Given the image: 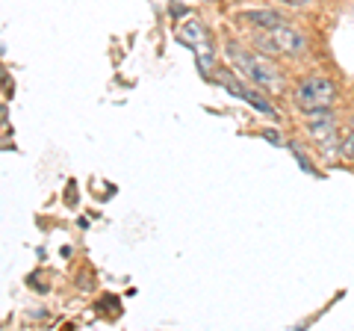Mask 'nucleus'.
Here are the masks:
<instances>
[{
	"label": "nucleus",
	"mask_w": 354,
	"mask_h": 331,
	"mask_svg": "<svg viewBox=\"0 0 354 331\" xmlns=\"http://www.w3.org/2000/svg\"><path fill=\"white\" fill-rule=\"evenodd\" d=\"M283 3H290V6H307L310 0H283Z\"/></svg>",
	"instance_id": "9b49d317"
},
{
	"label": "nucleus",
	"mask_w": 354,
	"mask_h": 331,
	"mask_svg": "<svg viewBox=\"0 0 354 331\" xmlns=\"http://www.w3.org/2000/svg\"><path fill=\"white\" fill-rule=\"evenodd\" d=\"M242 21H248L254 27H281L286 24V18L281 12H274V9H248V12L239 15Z\"/></svg>",
	"instance_id": "0eeeda50"
},
{
	"label": "nucleus",
	"mask_w": 354,
	"mask_h": 331,
	"mask_svg": "<svg viewBox=\"0 0 354 331\" xmlns=\"http://www.w3.org/2000/svg\"><path fill=\"white\" fill-rule=\"evenodd\" d=\"M307 130L310 136L316 142H322L325 148L334 145L337 139V125H334V116H330V109H319V113H310L307 116Z\"/></svg>",
	"instance_id": "423d86ee"
},
{
	"label": "nucleus",
	"mask_w": 354,
	"mask_h": 331,
	"mask_svg": "<svg viewBox=\"0 0 354 331\" xmlns=\"http://www.w3.org/2000/svg\"><path fill=\"white\" fill-rule=\"evenodd\" d=\"M337 101V86L322 74H310L295 86V104L301 113H319V109H330Z\"/></svg>",
	"instance_id": "7ed1b4c3"
},
{
	"label": "nucleus",
	"mask_w": 354,
	"mask_h": 331,
	"mask_svg": "<svg viewBox=\"0 0 354 331\" xmlns=\"http://www.w3.org/2000/svg\"><path fill=\"white\" fill-rule=\"evenodd\" d=\"M342 151H346L348 154V157H354V134L346 139V145H342Z\"/></svg>",
	"instance_id": "9d476101"
},
{
	"label": "nucleus",
	"mask_w": 354,
	"mask_h": 331,
	"mask_svg": "<svg viewBox=\"0 0 354 331\" xmlns=\"http://www.w3.org/2000/svg\"><path fill=\"white\" fill-rule=\"evenodd\" d=\"M292 154L298 157V163H301V169H304V172H313V166H310V160H307L304 154H301V148H295V145H292Z\"/></svg>",
	"instance_id": "6e6552de"
},
{
	"label": "nucleus",
	"mask_w": 354,
	"mask_h": 331,
	"mask_svg": "<svg viewBox=\"0 0 354 331\" xmlns=\"http://www.w3.org/2000/svg\"><path fill=\"white\" fill-rule=\"evenodd\" d=\"M351 134H354V118H351Z\"/></svg>",
	"instance_id": "f8f14e48"
},
{
	"label": "nucleus",
	"mask_w": 354,
	"mask_h": 331,
	"mask_svg": "<svg viewBox=\"0 0 354 331\" xmlns=\"http://www.w3.org/2000/svg\"><path fill=\"white\" fill-rule=\"evenodd\" d=\"M177 39H180V45H186L189 51L198 53V69L204 71V77H209L213 71V48H209V36H207V27L201 21H183V27L177 30Z\"/></svg>",
	"instance_id": "20e7f679"
},
{
	"label": "nucleus",
	"mask_w": 354,
	"mask_h": 331,
	"mask_svg": "<svg viewBox=\"0 0 354 331\" xmlns=\"http://www.w3.org/2000/svg\"><path fill=\"white\" fill-rule=\"evenodd\" d=\"M263 136L269 139V142H274V145H283V139H281V134H274V130H263Z\"/></svg>",
	"instance_id": "1a4fd4ad"
},
{
	"label": "nucleus",
	"mask_w": 354,
	"mask_h": 331,
	"mask_svg": "<svg viewBox=\"0 0 354 331\" xmlns=\"http://www.w3.org/2000/svg\"><path fill=\"white\" fill-rule=\"evenodd\" d=\"M218 83L225 86V89H227L230 95H236V98H242V101H248L254 109H260L263 116H272V118H278V113H274V107H272L269 101H266V98H263L260 92H251L248 86L242 83V80H239V77H236L234 71H221V74H218Z\"/></svg>",
	"instance_id": "39448f33"
},
{
	"label": "nucleus",
	"mask_w": 354,
	"mask_h": 331,
	"mask_svg": "<svg viewBox=\"0 0 354 331\" xmlns=\"http://www.w3.org/2000/svg\"><path fill=\"white\" fill-rule=\"evenodd\" d=\"M227 57H230V62H234V69H239V74L248 77L251 83H257L260 89H281V77L269 65V60H263V57H257V53L245 51L242 45H230Z\"/></svg>",
	"instance_id": "f03ea898"
},
{
	"label": "nucleus",
	"mask_w": 354,
	"mask_h": 331,
	"mask_svg": "<svg viewBox=\"0 0 354 331\" xmlns=\"http://www.w3.org/2000/svg\"><path fill=\"white\" fill-rule=\"evenodd\" d=\"M254 45H257L260 53H269V57H298V53H304V36L290 24L257 27Z\"/></svg>",
	"instance_id": "f257e3e1"
}]
</instances>
